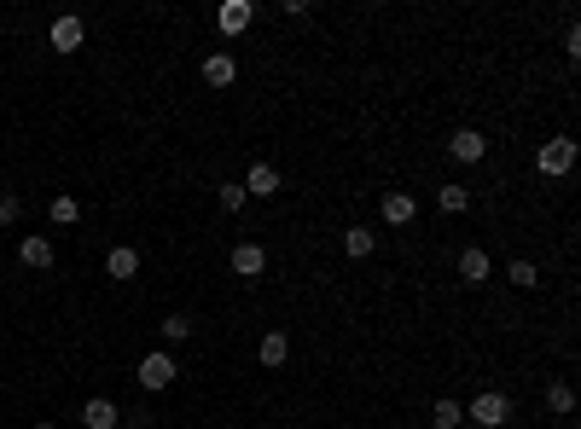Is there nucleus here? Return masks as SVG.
Here are the masks:
<instances>
[{"label": "nucleus", "instance_id": "f257e3e1", "mask_svg": "<svg viewBox=\"0 0 581 429\" xmlns=\"http://www.w3.org/2000/svg\"><path fill=\"white\" fill-rule=\"evenodd\" d=\"M465 418H471V424H482V429H506V424H512V394H500V389H482L477 401L465 406Z\"/></svg>", "mask_w": 581, "mask_h": 429}, {"label": "nucleus", "instance_id": "f03ea898", "mask_svg": "<svg viewBox=\"0 0 581 429\" xmlns=\"http://www.w3.org/2000/svg\"><path fill=\"white\" fill-rule=\"evenodd\" d=\"M535 169H541V174H553V180H558V174H570V169H576V139H570V134L546 139V146L535 151Z\"/></svg>", "mask_w": 581, "mask_h": 429}, {"label": "nucleus", "instance_id": "7ed1b4c3", "mask_svg": "<svg viewBox=\"0 0 581 429\" xmlns=\"http://www.w3.org/2000/svg\"><path fill=\"white\" fill-rule=\"evenodd\" d=\"M175 377H181V365H175V354H169V348H157V354L140 360V383H146L151 394H157V389H169Z\"/></svg>", "mask_w": 581, "mask_h": 429}, {"label": "nucleus", "instance_id": "20e7f679", "mask_svg": "<svg viewBox=\"0 0 581 429\" xmlns=\"http://www.w3.org/2000/svg\"><path fill=\"white\" fill-rule=\"evenodd\" d=\"M233 273H239V279H262V273H268V250H262L256 238L233 244Z\"/></svg>", "mask_w": 581, "mask_h": 429}, {"label": "nucleus", "instance_id": "39448f33", "mask_svg": "<svg viewBox=\"0 0 581 429\" xmlns=\"http://www.w3.org/2000/svg\"><path fill=\"white\" fill-rule=\"evenodd\" d=\"M448 151H453V163H482V157H489V139H482L477 128H453Z\"/></svg>", "mask_w": 581, "mask_h": 429}, {"label": "nucleus", "instance_id": "423d86ee", "mask_svg": "<svg viewBox=\"0 0 581 429\" xmlns=\"http://www.w3.org/2000/svg\"><path fill=\"white\" fill-rule=\"evenodd\" d=\"M47 41H53V53H76V46L88 41V24L76 18V12H65V18H53V36Z\"/></svg>", "mask_w": 581, "mask_h": 429}, {"label": "nucleus", "instance_id": "0eeeda50", "mask_svg": "<svg viewBox=\"0 0 581 429\" xmlns=\"http://www.w3.org/2000/svg\"><path fill=\"white\" fill-rule=\"evenodd\" d=\"M215 24H222V36H244V29L256 24V6H250V0H222Z\"/></svg>", "mask_w": 581, "mask_h": 429}, {"label": "nucleus", "instance_id": "6e6552de", "mask_svg": "<svg viewBox=\"0 0 581 429\" xmlns=\"http://www.w3.org/2000/svg\"><path fill=\"white\" fill-rule=\"evenodd\" d=\"M460 279H465V284H489V279H494L489 250H477V244H471V250H460Z\"/></svg>", "mask_w": 581, "mask_h": 429}, {"label": "nucleus", "instance_id": "1a4fd4ad", "mask_svg": "<svg viewBox=\"0 0 581 429\" xmlns=\"http://www.w3.org/2000/svg\"><path fill=\"white\" fill-rule=\"evenodd\" d=\"M379 209H384V220H389V227H413L419 198H413V192H384V203H379Z\"/></svg>", "mask_w": 581, "mask_h": 429}, {"label": "nucleus", "instance_id": "9d476101", "mask_svg": "<svg viewBox=\"0 0 581 429\" xmlns=\"http://www.w3.org/2000/svg\"><path fill=\"white\" fill-rule=\"evenodd\" d=\"M18 261L36 267V273H47V267H53V244H47L41 232H29V238H18Z\"/></svg>", "mask_w": 581, "mask_h": 429}, {"label": "nucleus", "instance_id": "9b49d317", "mask_svg": "<svg viewBox=\"0 0 581 429\" xmlns=\"http://www.w3.org/2000/svg\"><path fill=\"white\" fill-rule=\"evenodd\" d=\"M203 82H210V87H233V82H239L233 53H210V58H203Z\"/></svg>", "mask_w": 581, "mask_h": 429}, {"label": "nucleus", "instance_id": "f8f14e48", "mask_svg": "<svg viewBox=\"0 0 581 429\" xmlns=\"http://www.w3.org/2000/svg\"><path fill=\"white\" fill-rule=\"evenodd\" d=\"M244 192H250V198H274V192H279V169H274V163H250Z\"/></svg>", "mask_w": 581, "mask_h": 429}, {"label": "nucleus", "instance_id": "ddd939ff", "mask_svg": "<svg viewBox=\"0 0 581 429\" xmlns=\"http://www.w3.org/2000/svg\"><path fill=\"white\" fill-rule=\"evenodd\" d=\"M256 360L268 365V372H279V365L291 360V342H285V331H268V337L256 342Z\"/></svg>", "mask_w": 581, "mask_h": 429}, {"label": "nucleus", "instance_id": "4468645a", "mask_svg": "<svg viewBox=\"0 0 581 429\" xmlns=\"http://www.w3.org/2000/svg\"><path fill=\"white\" fill-rule=\"evenodd\" d=\"M82 424H88V429H117V424H122V412L105 401V394H93V401L82 406Z\"/></svg>", "mask_w": 581, "mask_h": 429}, {"label": "nucleus", "instance_id": "2eb2a0df", "mask_svg": "<svg viewBox=\"0 0 581 429\" xmlns=\"http://www.w3.org/2000/svg\"><path fill=\"white\" fill-rule=\"evenodd\" d=\"M105 273H111V279H134V273H140V250H129V244H117L111 256H105Z\"/></svg>", "mask_w": 581, "mask_h": 429}, {"label": "nucleus", "instance_id": "dca6fc26", "mask_svg": "<svg viewBox=\"0 0 581 429\" xmlns=\"http://www.w3.org/2000/svg\"><path fill=\"white\" fill-rule=\"evenodd\" d=\"M436 209H442V215H465L471 192H465V186H436Z\"/></svg>", "mask_w": 581, "mask_h": 429}, {"label": "nucleus", "instance_id": "f3484780", "mask_svg": "<svg viewBox=\"0 0 581 429\" xmlns=\"http://www.w3.org/2000/svg\"><path fill=\"white\" fill-rule=\"evenodd\" d=\"M47 215H53V220H58V227H76V220H82V203H76L70 192H58L53 203H47Z\"/></svg>", "mask_w": 581, "mask_h": 429}, {"label": "nucleus", "instance_id": "a211bd4d", "mask_svg": "<svg viewBox=\"0 0 581 429\" xmlns=\"http://www.w3.org/2000/svg\"><path fill=\"white\" fill-rule=\"evenodd\" d=\"M431 424H436V429H460V424H465V406H460V401H436V406H431Z\"/></svg>", "mask_w": 581, "mask_h": 429}, {"label": "nucleus", "instance_id": "6ab92c4d", "mask_svg": "<svg viewBox=\"0 0 581 429\" xmlns=\"http://www.w3.org/2000/svg\"><path fill=\"white\" fill-rule=\"evenodd\" d=\"M372 244H379V238H372L367 227H349V232H343V256H355V261L372 256Z\"/></svg>", "mask_w": 581, "mask_h": 429}, {"label": "nucleus", "instance_id": "aec40b11", "mask_svg": "<svg viewBox=\"0 0 581 429\" xmlns=\"http://www.w3.org/2000/svg\"><path fill=\"white\" fill-rule=\"evenodd\" d=\"M546 406H553L558 418H570V412H576V389L570 383H553V389H546Z\"/></svg>", "mask_w": 581, "mask_h": 429}, {"label": "nucleus", "instance_id": "412c9836", "mask_svg": "<svg viewBox=\"0 0 581 429\" xmlns=\"http://www.w3.org/2000/svg\"><path fill=\"white\" fill-rule=\"evenodd\" d=\"M506 279L517 284V291H535V284H541V273H535V261H512V267H506Z\"/></svg>", "mask_w": 581, "mask_h": 429}, {"label": "nucleus", "instance_id": "4be33fe9", "mask_svg": "<svg viewBox=\"0 0 581 429\" xmlns=\"http://www.w3.org/2000/svg\"><path fill=\"white\" fill-rule=\"evenodd\" d=\"M157 331H163V342H186V337H192V320H186V313H169Z\"/></svg>", "mask_w": 581, "mask_h": 429}, {"label": "nucleus", "instance_id": "5701e85b", "mask_svg": "<svg viewBox=\"0 0 581 429\" xmlns=\"http://www.w3.org/2000/svg\"><path fill=\"white\" fill-rule=\"evenodd\" d=\"M244 198H250L244 186H227V180H222V209H227V215H239V209H244Z\"/></svg>", "mask_w": 581, "mask_h": 429}, {"label": "nucleus", "instance_id": "b1692460", "mask_svg": "<svg viewBox=\"0 0 581 429\" xmlns=\"http://www.w3.org/2000/svg\"><path fill=\"white\" fill-rule=\"evenodd\" d=\"M18 209H24L18 192H0V227H12V220H18Z\"/></svg>", "mask_w": 581, "mask_h": 429}, {"label": "nucleus", "instance_id": "393cba45", "mask_svg": "<svg viewBox=\"0 0 581 429\" xmlns=\"http://www.w3.org/2000/svg\"><path fill=\"white\" fill-rule=\"evenodd\" d=\"M564 53H570V58H581V29H576V24L564 29Z\"/></svg>", "mask_w": 581, "mask_h": 429}, {"label": "nucleus", "instance_id": "a878e982", "mask_svg": "<svg viewBox=\"0 0 581 429\" xmlns=\"http://www.w3.org/2000/svg\"><path fill=\"white\" fill-rule=\"evenodd\" d=\"M36 429H58V424H36Z\"/></svg>", "mask_w": 581, "mask_h": 429}, {"label": "nucleus", "instance_id": "bb28decb", "mask_svg": "<svg viewBox=\"0 0 581 429\" xmlns=\"http://www.w3.org/2000/svg\"><path fill=\"white\" fill-rule=\"evenodd\" d=\"M222 429H233V424H222Z\"/></svg>", "mask_w": 581, "mask_h": 429}]
</instances>
